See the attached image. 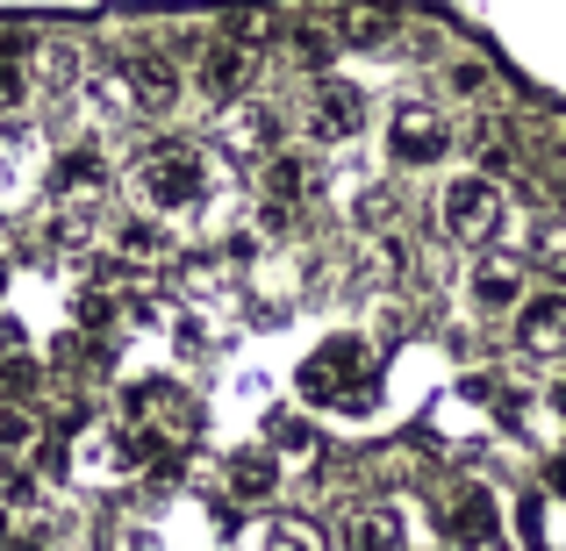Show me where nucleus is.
Returning <instances> with one entry per match:
<instances>
[{
    "instance_id": "1",
    "label": "nucleus",
    "mask_w": 566,
    "mask_h": 551,
    "mask_svg": "<svg viewBox=\"0 0 566 551\" xmlns=\"http://www.w3.org/2000/svg\"><path fill=\"white\" fill-rule=\"evenodd\" d=\"M337 551H416V544H409V523L380 501V509H352L337 523Z\"/></svg>"
},
{
    "instance_id": "2",
    "label": "nucleus",
    "mask_w": 566,
    "mask_h": 551,
    "mask_svg": "<svg viewBox=\"0 0 566 551\" xmlns=\"http://www.w3.org/2000/svg\"><path fill=\"white\" fill-rule=\"evenodd\" d=\"M259 551H316V538H308V530H273Z\"/></svg>"
}]
</instances>
